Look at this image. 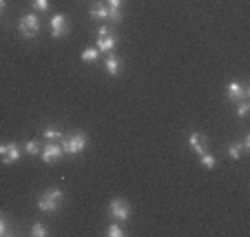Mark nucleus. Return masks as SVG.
Returning <instances> with one entry per match:
<instances>
[{"label": "nucleus", "instance_id": "obj_8", "mask_svg": "<svg viewBox=\"0 0 250 237\" xmlns=\"http://www.w3.org/2000/svg\"><path fill=\"white\" fill-rule=\"evenodd\" d=\"M188 144H190V149H193L197 155H202V153L208 151V138L204 135V133H190Z\"/></svg>", "mask_w": 250, "mask_h": 237}, {"label": "nucleus", "instance_id": "obj_1", "mask_svg": "<svg viewBox=\"0 0 250 237\" xmlns=\"http://www.w3.org/2000/svg\"><path fill=\"white\" fill-rule=\"evenodd\" d=\"M62 199H64V195H62L60 189H47L38 197V209L42 211V213H56V211L60 209Z\"/></svg>", "mask_w": 250, "mask_h": 237}, {"label": "nucleus", "instance_id": "obj_26", "mask_svg": "<svg viewBox=\"0 0 250 237\" xmlns=\"http://www.w3.org/2000/svg\"><path fill=\"white\" fill-rule=\"evenodd\" d=\"M95 33H98V36H106V33H109V27H100Z\"/></svg>", "mask_w": 250, "mask_h": 237}, {"label": "nucleus", "instance_id": "obj_24", "mask_svg": "<svg viewBox=\"0 0 250 237\" xmlns=\"http://www.w3.org/2000/svg\"><path fill=\"white\" fill-rule=\"evenodd\" d=\"M122 5H124V0H106L109 9H122Z\"/></svg>", "mask_w": 250, "mask_h": 237}, {"label": "nucleus", "instance_id": "obj_21", "mask_svg": "<svg viewBox=\"0 0 250 237\" xmlns=\"http://www.w3.org/2000/svg\"><path fill=\"white\" fill-rule=\"evenodd\" d=\"M31 7L36 11H49V0H33Z\"/></svg>", "mask_w": 250, "mask_h": 237}, {"label": "nucleus", "instance_id": "obj_19", "mask_svg": "<svg viewBox=\"0 0 250 237\" xmlns=\"http://www.w3.org/2000/svg\"><path fill=\"white\" fill-rule=\"evenodd\" d=\"M106 235H109V237H124V231H122V226H120V224H109Z\"/></svg>", "mask_w": 250, "mask_h": 237}, {"label": "nucleus", "instance_id": "obj_5", "mask_svg": "<svg viewBox=\"0 0 250 237\" xmlns=\"http://www.w3.org/2000/svg\"><path fill=\"white\" fill-rule=\"evenodd\" d=\"M49 29H51L53 38H64L66 33L71 31V27H69V22H66V16L64 14L51 16V20H49Z\"/></svg>", "mask_w": 250, "mask_h": 237}, {"label": "nucleus", "instance_id": "obj_20", "mask_svg": "<svg viewBox=\"0 0 250 237\" xmlns=\"http://www.w3.org/2000/svg\"><path fill=\"white\" fill-rule=\"evenodd\" d=\"M248 111H250V105H248V100H241L239 102V107H237V115H239L241 120L248 115Z\"/></svg>", "mask_w": 250, "mask_h": 237}, {"label": "nucleus", "instance_id": "obj_6", "mask_svg": "<svg viewBox=\"0 0 250 237\" xmlns=\"http://www.w3.org/2000/svg\"><path fill=\"white\" fill-rule=\"evenodd\" d=\"M42 162H47V164H53V162H58L62 157V147H60V142H47L42 147Z\"/></svg>", "mask_w": 250, "mask_h": 237}, {"label": "nucleus", "instance_id": "obj_7", "mask_svg": "<svg viewBox=\"0 0 250 237\" xmlns=\"http://www.w3.org/2000/svg\"><path fill=\"white\" fill-rule=\"evenodd\" d=\"M226 93L230 100H248L250 89H248V85H244V82H230Z\"/></svg>", "mask_w": 250, "mask_h": 237}, {"label": "nucleus", "instance_id": "obj_4", "mask_svg": "<svg viewBox=\"0 0 250 237\" xmlns=\"http://www.w3.org/2000/svg\"><path fill=\"white\" fill-rule=\"evenodd\" d=\"M109 215L115 217L118 222H126L131 217V206H128L126 199L115 197V199H111V204H109Z\"/></svg>", "mask_w": 250, "mask_h": 237}, {"label": "nucleus", "instance_id": "obj_23", "mask_svg": "<svg viewBox=\"0 0 250 237\" xmlns=\"http://www.w3.org/2000/svg\"><path fill=\"white\" fill-rule=\"evenodd\" d=\"M7 233H9V224H7L5 215H0V237L7 235Z\"/></svg>", "mask_w": 250, "mask_h": 237}, {"label": "nucleus", "instance_id": "obj_16", "mask_svg": "<svg viewBox=\"0 0 250 237\" xmlns=\"http://www.w3.org/2000/svg\"><path fill=\"white\" fill-rule=\"evenodd\" d=\"M199 162H202V164L206 166V169H215V166H217V160H215V157H212L208 151L199 155Z\"/></svg>", "mask_w": 250, "mask_h": 237}, {"label": "nucleus", "instance_id": "obj_15", "mask_svg": "<svg viewBox=\"0 0 250 237\" xmlns=\"http://www.w3.org/2000/svg\"><path fill=\"white\" fill-rule=\"evenodd\" d=\"M80 58H82V60H84V62H95V60H98V58H100V51H98V49H95V47H86L84 51L80 53Z\"/></svg>", "mask_w": 250, "mask_h": 237}, {"label": "nucleus", "instance_id": "obj_27", "mask_svg": "<svg viewBox=\"0 0 250 237\" xmlns=\"http://www.w3.org/2000/svg\"><path fill=\"white\" fill-rule=\"evenodd\" d=\"M5 7H7V2H5V0H0V16H2V11H5Z\"/></svg>", "mask_w": 250, "mask_h": 237}, {"label": "nucleus", "instance_id": "obj_13", "mask_svg": "<svg viewBox=\"0 0 250 237\" xmlns=\"http://www.w3.org/2000/svg\"><path fill=\"white\" fill-rule=\"evenodd\" d=\"M42 138L47 140V142H60V140H62V131H60V129H56V127H47V129H44V133H42Z\"/></svg>", "mask_w": 250, "mask_h": 237}, {"label": "nucleus", "instance_id": "obj_10", "mask_svg": "<svg viewBox=\"0 0 250 237\" xmlns=\"http://www.w3.org/2000/svg\"><path fill=\"white\" fill-rule=\"evenodd\" d=\"M115 44H118V40H115V36L113 33H106V36H98V51L100 53H113V49H115Z\"/></svg>", "mask_w": 250, "mask_h": 237}, {"label": "nucleus", "instance_id": "obj_18", "mask_svg": "<svg viewBox=\"0 0 250 237\" xmlns=\"http://www.w3.org/2000/svg\"><path fill=\"white\" fill-rule=\"evenodd\" d=\"M47 233H49L47 226H44V224H40V222H36V224L31 226V235H33V237H44Z\"/></svg>", "mask_w": 250, "mask_h": 237}, {"label": "nucleus", "instance_id": "obj_12", "mask_svg": "<svg viewBox=\"0 0 250 237\" xmlns=\"http://www.w3.org/2000/svg\"><path fill=\"white\" fill-rule=\"evenodd\" d=\"M104 66H106V73L109 76H118L120 73V58L115 53H109L106 60H104Z\"/></svg>", "mask_w": 250, "mask_h": 237}, {"label": "nucleus", "instance_id": "obj_22", "mask_svg": "<svg viewBox=\"0 0 250 237\" xmlns=\"http://www.w3.org/2000/svg\"><path fill=\"white\" fill-rule=\"evenodd\" d=\"M109 20L120 22V20H122V9H109Z\"/></svg>", "mask_w": 250, "mask_h": 237}, {"label": "nucleus", "instance_id": "obj_2", "mask_svg": "<svg viewBox=\"0 0 250 237\" xmlns=\"http://www.w3.org/2000/svg\"><path fill=\"white\" fill-rule=\"evenodd\" d=\"M60 147H62V151L69 153V155H78V153H82L86 149V133L78 131V133H73V135H66V138L62 135Z\"/></svg>", "mask_w": 250, "mask_h": 237}, {"label": "nucleus", "instance_id": "obj_3", "mask_svg": "<svg viewBox=\"0 0 250 237\" xmlns=\"http://www.w3.org/2000/svg\"><path fill=\"white\" fill-rule=\"evenodd\" d=\"M18 31H20V36H22V38L31 40L33 36L40 31V20H38V16H36V14L22 16V18H20V22H18Z\"/></svg>", "mask_w": 250, "mask_h": 237}, {"label": "nucleus", "instance_id": "obj_14", "mask_svg": "<svg viewBox=\"0 0 250 237\" xmlns=\"http://www.w3.org/2000/svg\"><path fill=\"white\" fill-rule=\"evenodd\" d=\"M40 151H42V147H40L38 140H29V142L24 144V153H27V155H33V157H36Z\"/></svg>", "mask_w": 250, "mask_h": 237}, {"label": "nucleus", "instance_id": "obj_17", "mask_svg": "<svg viewBox=\"0 0 250 237\" xmlns=\"http://www.w3.org/2000/svg\"><path fill=\"white\" fill-rule=\"evenodd\" d=\"M241 153H244V147H241V142L239 144H230V147H228V155H230L232 160H239Z\"/></svg>", "mask_w": 250, "mask_h": 237}, {"label": "nucleus", "instance_id": "obj_25", "mask_svg": "<svg viewBox=\"0 0 250 237\" xmlns=\"http://www.w3.org/2000/svg\"><path fill=\"white\" fill-rule=\"evenodd\" d=\"M241 147H244V151H248V149H250V135H244V140H241Z\"/></svg>", "mask_w": 250, "mask_h": 237}, {"label": "nucleus", "instance_id": "obj_11", "mask_svg": "<svg viewBox=\"0 0 250 237\" xmlns=\"http://www.w3.org/2000/svg\"><path fill=\"white\" fill-rule=\"evenodd\" d=\"M91 18H95V20H109V7L104 5V2H95L93 7H91Z\"/></svg>", "mask_w": 250, "mask_h": 237}, {"label": "nucleus", "instance_id": "obj_9", "mask_svg": "<svg viewBox=\"0 0 250 237\" xmlns=\"http://www.w3.org/2000/svg\"><path fill=\"white\" fill-rule=\"evenodd\" d=\"M20 160V147L16 142H7L5 144V153L0 155V162L2 164H14V162Z\"/></svg>", "mask_w": 250, "mask_h": 237}]
</instances>
